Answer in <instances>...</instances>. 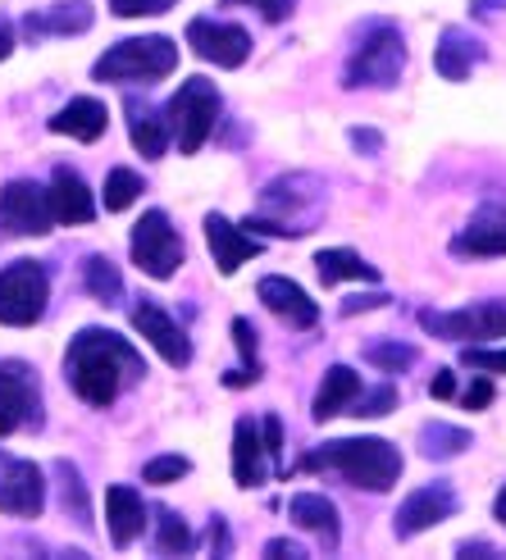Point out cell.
Listing matches in <instances>:
<instances>
[{
    "label": "cell",
    "instance_id": "1",
    "mask_svg": "<svg viewBox=\"0 0 506 560\" xmlns=\"http://www.w3.org/2000/svg\"><path fill=\"white\" fill-rule=\"evenodd\" d=\"M65 374L82 401L105 410V406L119 401V392L128 383H137L147 374V365H142V355H137V347L128 338H119V332L82 328L65 351Z\"/></svg>",
    "mask_w": 506,
    "mask_h": 560
},
{
    "label": "cell",
    "instance_id": "2",
    "mask_svg": "<svg viewBox=\"0 0 506 560\" xmlns=\"http://www.w3.org/2000/svg\"><path fill=\"white\" fill-rule=\"evenodd\" d=\"M301 469L337 474V479H347L352 488H365V492H388L398 488L406 460L388 438H333L315 446V452H306Z\"/></svg>",
    "mask_w": 506,
    "mask_h": 560
},
{
    "label": "cell",
    "instance_id": "3",
    "mask_svg": "<svg viewBox=\"0 0 506 560\" xmlns=\"http://www.w3.org/2000/svg\"><path fill=\"white\" fill-rule=\"evenodd\" d=\"M406 73V37L398 23L388 19H365L356 27V46L347 55V69H343V88L347 92H388L398 88Z\"/></svg>",
    "mask_w": 506,
    "mask_h": 560
},
{
    "label": "cell",
    "instance_id": "4",
    "mask_svg": "<svg viewBox=\"0 0 506 560\" xmlns=\"http://www.w3.org/2000/svg\"><path fill=\"white\" fill-rule=\"evenodd\" d=\"M179 69V46L169 37H128L115 42L92 65L96 82H156Z\"/></svg>",
    "mask_w": 506,
    "mask_h": 560
},
{
    "label": "cell",
    "instance_id": "5",
    "mask_svg": "<svg viewBox=\"0 0 506 560\" xmlns=\"http://www.w3.org/2000/svg\"><path fill=\"white\" fill-rule=\"evenodd\" d=\"M219 109H223V96L210 78H187L183 88L174 92V101H169V132L179 137V151L183 155H196L206 142H210V132L219 124Z\"/></svg>",
    "mask_w": 506,
    "mask_h": 560
},
{
    "label": "cell",
    "instance_id": "6",
    "mask_svg": "<svg viewBox=\"0 0 506 560\" xmlns=\"http://www.w3.org/2000/svg\"><path fill=\"white\" fill-rule=\"evenodd\" d=\"M419 328L438 342H502L506 338V301H474L461 311H419Z\"/></svg>",
    "mask_w": 506,
    "mask_h": 560
},
{
    "label": "cell",
    "instance_id": "7",
    "mask_svg": "<svg viewBox=\"0 0 506 560\" xmlns=\"http://www.w3.org/2000/svg\"><path fill=\"white\" fill-rule=\"evenodd\" d=\"M50 278L37 260H14L0 269V324L5 328H33L46 315Z\"/></svg>",
    "mask_w": 506,
    "mask_h": 560
},
{
    "label": "cell",
    "instance_id": "8",
    "mask_svg": "<svg viewBox=\"0 0 506 560\" xmlns=\"http://www.w3.org/2000/svg\"><path fill=\"white\" fill-rule=\"evenodd\" d=\"M128 246H133V265L147 278H156V283L174 278L179 265H183V237H179L174 223H169L164 210H147L142 219H137Z\"/></svg>",
    "mask_w": 506,
    "mask_h": 560
},
{
    "label": "cell",
    "instance_id": "9",
    "mask_svg": "<svg viewBox=\"0 0 506 560\" xmlns=\"http://www.w3.org/2000/svg\"><path fill=\"white\" fill-rule=\"evenodd\" d=\"M42 429V387L23 360H0V438Z\"/></svg>",
    "mask_w": 506,
    "mask_h": 560
},
{
    "label": "cell",
    "instance_id": "10",
    "mask_svg": "<svg viewBox=\"0 0 506 560\" xmlns=\"http://www.w3.org/2000/svg\"><path fill=\"white\" fill-rule=\"evenodd\" d=\"M461 511V497H457V488L447 483V479H434V483H425V488H415L402 506H398V515H392V534H398V542H411V538H419V534H429V528H438V524H447Z\"/></svg>",
    "mask_w": 506,
    "mask_h": 560
},
{
    "label": "cell",
    "instance_id": "11",
    "mask_svg": "<svg viewBox=\"0 0 506 560\" xmlns=\"http://www.w3.org/2000/svg\"><path fill=\"white\" fill-rule=\"evenodd\" d=\"M55 223V210H50V191L37 187V183H5V191H0V229H5L10 237H42L50 233Z\"/></svg>",
    "mask_w": 506,
    "mask_h": 560
},
{
    "label": "cell",
    "instance_id": "12",
    "mask_svg": "<svg viewBox=\"0 0 506 560\" xmlns=\"http://www.w3.org/2000/svg\"><path fill=\"white\" fill-rule=\"evenodd\" d=\"M187 46L215 69H242L251 60V33L238 23H223V19H192Z\"/></svg>",
    "mask_w": 506,
    "mask_h": 560
},
{
    "label": "cell",
    "instance_id": "13",
    "mask_svg": "<svg viewBox=\"0 0 506 560\" xmlns=\"http://www.w3.org/2000/svg\"><path fill=\"white\" fill-rule=\"evenodd\" d=\"M452 256H470V260H502L506 256V206L502 201H484L470 214V223L452 237Z\"/></svg>",
    "mask_w": 506,
    "mask_h": 560
},
{
    "label": "cell",
    "instance_id": "14",
    "mask_svg": "<svg viewBox=\"0 0 506 560\" xmlns=\"http://www.w3.org/2000/svg\"><path fill=\"white\" fill-rule=\"evenodd\" d=\"M320 210L324 206V191H320V183L315 178H306V174H292V178H278V183H269L265 187V210L269 214H278L274 223H278V229H284L288 237H306V233H311V229H306V223L292 214V210Z\"/></svg>",
    "mask_w": 506,
    "mask_h": 560
},
{
    "label": "cell",
    "instance_id": "15",
    "mask_svg": "<svg viewBox=\"0 0 506 560\" xmlns=\"http://www.w3.org/2000/svg\"><path fill=\"white\" fill-rule=\"evenodd\" d=\"M133 328L137 332H142V338L169 360V365H174V370H183V365H192V342H187V332L174 324V319H169V311H164V305H156V301H137L133 305Z\"/></svg>",
    "mask_w": 506,
    "mask_h": 560
},
{
    "label": "cell",
    "instance_id": "16",
    "mask_svg": "<svg viewBox=\"0 0 506 560\" xmlns=\"http://www.w3.org/2000/svg\"><path fill=\"white\" fill-rule=\"evenodd\" d=\"M46 506V479L33 460H10L0 474V511L19 520H37Z\"/></svg>",
    "mask_w": 506,
    "mask_h": 560
},
{
    "label": "cell",
    "instance_id": "17",
    "mask_svg": "<svg viewBox=\"0 0 506 560\" xmlns=\"http://www.w3.org/2000/svg\"><path fill=\"white\" fill-rule=\"evenodd\" d=\"M256 296H261V305L269 315H278L288 328H315L320 324V305L306 296V288L301 283H292V278H284V273H269V278H261V288H256Z\"/></svg>",
    "mask_w": 506,
    "mask_h": 560
},
{
    "label": "cell",
    "instance_id": "18",
    "mask_svg": "<svg viewBox=\"0 0 506 560\" xmlns=\"http://www.w3.org/2000/svg\"><path fill=\"white\" fill-rule=\"evenodd\" d=\"M488 60V46L470 33V27H442V37L434 46V69L442 82H465L474 69Z\"/></svg>",
    "mask_w": 506,
    "mask_h": 560
},
{
    "label": "cell",
    "instance_id": "19",
    "mask_svg": "<svg viewBox=\"0 0 506 560\" xmlns=\"http://www.w3.org/2000/svg\"><path fill=\"white\" fill-rule=\"evenodd\" d=\"M46 191H50L55 223H69V229H78V223H92L96 219V196H92L88 183H82L78 170H69V164H55Z\"/></svg>",
    "mask_w": 506,
    "mask_h": 560
},
{
    "label": "cell",
    "instance_id": "20",
    "mask_svg": "<svg viewBox=\"0 0 506 560\" xmlns=\"http://www.w3.org/2000/svg\"><path fill=\"white\" fill-rule=\"evenodd\" d=\"M206 242H210L215 269L223 278H233L251 256H261V237L256 233H242L238 223H229L223 214H206Z\"/></svg>",
    "mask_w": 506,
    "mask_h": 560
},
{
    "label": "cell",
    "instance_id": "21",
    "mask_svg": "<svg viewBox=\"0 0 506 560\" xmlns=\"http://www.w3.org/2000/svg\"><path fill=\"white\" fill-rule=\"evenodd\" d=\"M105 528H110V542H115L119 551L142 538V528H147V501H142V492H133L128 483L110 488L105 492Z\"/></svg>",
    "mask_w": 506,
    "mask_h": 560
},
{
    "label": "cell",
    "instance_id": "22",
    "mask_svg": "<svg viewBox=\"0 0 506 560\" xmlns=\"http://www.w3.org/2000/svg\"><path fill=\"white\" fill-rule=\"evenodd\" d=\"M288 520L297 524V528H306V534H315L320 538V547L333 556L337 551V542H343V524H337V506L324 497V492H297L292 501H288Z\"/></svg>",
    "mask_w": 506,
    "mask_h": 560
},
{
    "label": "cell",
    "instance_id": "23",
    "mask_svg": "<svg viewBox=\"0 0 506 560\" xmlns=\"http://www.w3.org/2000/svg\"><path fill=\"white\" fill-rule=\"evenodd\" d=\"M265 479H269V452H265L261 424L238 419L233 424V483L251 492V488H261Z\"/></svg>",
    "mask_w": 506,
    "mask_h": 560
},
{
    "label": "cell",
    "instance_id": "24",
    "mask_svg": "<svg viewBox=\"0 0 506 560\" xmlns=\"http://www.w3.org/2000/svg\"><path fill=\"white\" fill-rule=\"evenodd\" d=\"M46 128L60 132V137H73V142H101L105 128H110V109L96 96H78L65 109H55Z\"/></svg>",
    "mask_w": 506,
    "mask_h": 560
},
{
    "label": "cell",
    "instance_id": "25",
    "mask_svg": "<svg viewBox=\"0 0 506 560\" xmlns=\"http://www.w3.org/2000/svg\"><path fill=\"white\" fill-rule=\"evenodd\" d=\"M92 27V5L88 0H60L50 10H37L23 19V33L33 42H46V37H78Z\"/></svg>",
    "mask_w": 506,
    "mask_h": 560
},
{
    "label": "cell",
    "instance_id": "26",
    "mask_svg": "<svg viewBox=\"0 0 506 560\" xmlns=\"http://www.w3.org/2000/svg\"><path fill=\"white\" fill-rule=\"evenodd\" d=\"M124 109H128V137H133V147L142 151L147 160H160L169 151V119H164V109H156L142 96H128Z\"/></svg>",
    "mask_w": 506,
    "mask_h": 560
},
{
    "label": "cell",
    "instance_id": "27",
    "mask_svg": "<svg viewBox=\"0 0 506 560\" xmlns=\"http://www.w3.org/2000/svg\"><path fill=\"white\" fill-rule=\"evenodd\" d=\"M315 273L324 288H337V283H379V269L360 256L352 246H324L315 256Z\"/></svg>",
    "mask_w": 506,
    "mask_h": 560
},
{
    "label": "cell",
    "instance_id": "28",
    "mask_svg": "<svg viewBox=\"0 0 506 560\" xmlns=\"http://www.w3.org/2000/svg\"><path fill=\"white\" fill-rule=\"evenodd\" d=\"M360 374L352 370V365H333L329 374H324V383H320V392H315V406H311V415L320 419H337V415H347L352 410V401L360 397Z\"/></svg>",
    "mask_w": 506,
    "mask_h": 560
},
{
    "label": "cell",
    "instance_id": "29",
    "mask_svg": "<svg viewBox=\"0 0 506 560\" xmlns=\"http://www.w3.org/2000/svg\"><path fill=\"white\" fill-rule=\"evenodd\" d=\"M470 446H474V438L465 429H457V424H442V419H434V424L419 429V456L425 460H457V456L470 452Z\"/></svg>",
    "mask_w": 506,
    "mask_h": 560
},
{
    "label": "cell",
    "instance_id": "30",
    "mask_svg": "<svg viewBox=\"0 0 506 560\" xmlns=\"http://www.w3.org/2000/svg\"><path fill=\"white\" fill-rule=\"evenodd\" d=\"M82 288H88L96 301L115 305V301L124 296V278H119L115 260H105V256H88V260H82Z\"/></svg>",
    "mask_w": 506,
    "mask_h": 560
},
{
    "label": "cell",
    "instance_id": "31",
    "mask_svg": "<svg viewBox=\"0 0 506 560\" xmlns=\"http://www.w3.org/2000/svg\"><path fill=\"white\" fill-rule=\"evenodd\" d=\"M55 474H60V506H65V515H73L78 528H92V506H88V488H82V474H78L69 460L55 465Z\"/></svg>",
    "mask_w": 506,
    "mask_h": 560
},
{
    "label": "cell",
    "instance_id": "32",
    "mask_svg": "<svg viewBox=\"0 0 506 560\" xmlns=\"http://www.w3.org/2000/svg\"><path fill=\"white\" fill-rule=\"evenodd\" d=\"M415 360H419V351H415V347H406V342H398V338H392V342H370V347H365V365H375L379 374H406V370L415 365Z\"/></svg>",
    "mask_w": 506,
    "mask_h": 560
},
{
    "label": "cell",
    "instance_id": "33",
    "mask_svg": "<svg viewBox=\"0 0 506 560\" xmlns=\"http://www.w3.org/2000/svg\"><path fill=\"white\" fill-rule=\"evenodd\" d=\"M137 196H142V174H133V170H110L105 174V191H101V201L110 214H119L128 210Z\"/></svg>",
    "mask_w": 506,
    "mask_h": 560
},
{
    "label": "cell",
    "instance_id": "34",
    "mask_svg": "<svg viewBox=\"0 0 506 560\" xmlns=\"http://www.w3.org/2000/svg\"><path fill=\"white\" fill-rule=\"evenodd\" d=\"M156 551H160V556H183V551H192V528L183 524V515L160 511V520H156Z\"/></svg>",
    "mask_w": 506,
    "mask_h": 560
},
{
    "label": "cell",
    "instance_id": "35",
    "mask_svg": "<svg viewBox=\"0 0 506 560\" xmlns=\"http://www.w3.org/2000/svg\"><path fill=\"white\" fill-rule=\"evenodd\" d=\"M398 387L392 383H379V387H360V397L352 401V410L347 415H356V419H383L388 410H398Z\"/></svg>",
    "mask_w": 506,
    "mask_h": 560
},
{
    "label": "cell",
    "instance_id": "36",
    "mask_svg": "<svg viewBox=\"0 0 506 560\" xmlns=\"http://www.w3.org/2000/svg\"><path fill=\"white\" fill-rule=\"evenodd\" d=\"M461 365L470 374H506V347H493V342H470L461 347Z\"/></svg>",
    "mask_w": 506,
    "mask_h": 560
},
{
    "label": "cell",
    "instance_id": "37",
    "mask_svg": "<svg viewBox=\"0 0 506 560\" xmlns=\"http://www.w3.org/2000/svg\"><path fill=\"white\" fill-rule=\"evenodd\" d=\"M187 456H156L142 465V483H156V488H169V483H179L187 479Z\"/></svg>",
    "mask_w": 506,
    "mask_h": 560
},
{
    "label": "cell",
    "instance_id": "38",
    "mask_svg": "<svg viewBox=\"0 0 506 560\" xmlns=\"http://www.w3.org/2000/svg\"><path fill=\"white\" fill-rule=\"evenodd\" d=\"M174 5L179 0H110V10H115L119 19H151V14H164Z\"/></svg>",
    "mask_w": 506,
    "mask_h": 560
},
{
    "label": "cell",
    "instance_id": "39",
    "mask_svg": "<svg viewBox=\"0 0 506 560\" xmlns=\"http://www.w3.org/2000/svg\"><path fill=\"white\" fill-rule=\"evenodd\" d=\"M493 397H497L493 374H474V378H470V387L461 392V406H465V410H488V406H493Z\"/></svg>",
    "mask_w": 506,
    "mask_h": 560
},
{
    "label": "cell",
    "instance_id": "40",
    "mask_svg": "<svg viewBox=\"0 0 506 560\" xmlns=\"http://www.w3.org/2000/svg\"><path fill=\"white\" fill-rule=\"evenodd\" d=\"M233 347H238V355H242V365L261 374V360H256V328H251V319H233Z\"/></svg>",
    "mask_w": 506,
    "mask_h": 560
},
{
    "label": "cell",
    "instance_id": "41",
    "mask_svg": "<svg viewBox=\"0 0 506 560\" xmlns=\"http://www.w3.org/2000/svg\"><path fill=\"white\" fill-rule=\"evenodd\" d=\"M223 5H251V10H261L265 23H284L297 10V0H223Z\"/></svg>",
    "mask_w": 506,
    "mask_h": 560
},
{
    "label": "cell",
    "instance_id": "42",
    "mask_svg": "<svg viewBox=\"0 0 506 560\" xmlns=\"http://www.w3.org/2000/svg\"><path fill=\"white\" fill-rule=\"evenodd\" d=\"M261 438H265V452H269V460H284V419H278V415H265Z\"/></svg>",
    "mask_w": 506,
    "mask_h": 560
},
{
    "label": "cell",
    "instance_id": "43",
    "mask_svg": "<svg viewBox=\"0 0 506 560\" xmlns=\"http://www.w3.org/2000/svg\"><path fill=\"white\" fill-rule=\"evenodd\" d=\"M347 142H352L360 155H370V160L383 155V132H375V128H352V132H347Z\"/></svg>",
    "mask_w": 506,
    "mask_h": 560
},
{
    "label": "cell",
    "instance_id": "44",
    "mask_svg": "<svg viewBox=\"0 0 506 560\" xmlns=\"http://www.w3.org/2000/svg\"><path fill=\"white\" fill-rule=\"evenodd\" d=\"M392 296L388 292H365V296H347L343 301V315L352 319V315H360V311H379V305H388Z\"/></svg>",
    "mask_w": 506,
    "mask_h": 560
},
{
    "label": "cell",
    "instance_id": "45",
    "mask_svg": "<svg viewBox=\"0 0 506 560\" xmlns=\"http://www.w3.org/2000/svg\"><path fill=\"white\" fill-rule=\"evenodd\" d=\"M265 556H274V560H306L311 551H306L301 542H292V538H269L265 542Z\"/></svg>",
    "mask_w": 506,
    "mask_h": 560
},
{
    "label": "cell",
    "instance_id": "46",
    "mask_svg": "<svg viewBox=\"0 0 506 560\" xmlns=\"http://www.w3.org/2000/svg\"><path fill=\"white\" fill-rule=\"evenodd\" d=\"M429 397H438V401L457 397V374H452V370H438V374H434V383H429Z\"/></svg>",
    "mask_w": 506,
    "mask_h": 560
},
{
    "label": "cell",
    "instance_id": "47",
    "mask_svg": "<svg viewBox=\"0 0 506 560\" xmlns=\"http://www.w3.org/2000/svg\"><path fill=\"white\" fill-rule=\"evenodd\" d=\"M457 556H480V560H493V556H502L493 542H484V538H465V542H457Z\"/></svg>",
    "mask_w": 506,
    "mask_h": 560
},
{
    "label": "cell",
    "instance_id": "48",
    "mask_svg": "<svg viewBox=\"0 0 506 560\" xmlns=\"http://www.w3.org/2000/svg\"><path fill=\"white\" fill-rule=\"evenodd\" d=\"M210 547H215L219 556H229V547H233V542H229V528H223L219 515H215V524H210Z\"/></svg>",
    "mask_w": 506,
    "mask_h": 560
},
{
    "label": "cell",
    "instance_id": "49",
    "mask_svg": "<svg viewBox=\"0 0 506 560\" xmlns=\"http://www.w3.org/2000/svg\"><path fill=\"white\" fill-rule=\"evenodd\" d=\"M506 10V0H470V14L474 19H493V14H502Z\"/></svg>",
    "mask_w": 506,
    "mask_h": 560
},
{
    "label": "cell",
    "instance_id": "50",
    "mask_svg": "<svg viewBox=\"0 0 506 560\" xmlns=\"http://www.w3.org/2000/svg\"><path fill=\"white\" fill-rule=\"evenodd\" d=\"M10 50H14V27L10 19H0V60H10Z\"/></svg>",
    "mask_w": 506,
    "mask_h": 560
},
{
    "label": "cell",
    "instance_id": "51",
    "mask_svg": "<svg viewBox=\"0 0 506 560\" xmlns=\"http://www.w3.org/2000/svg\"><path fill=\"white\" fill-rule=\"evenodd\" d=\"M256 378H261V374H256V370H246V365L233 370V374H223V383H229V387H246V383H256Z\"/></svg>",
    "mask_w": 506,
    "mask_h": 560
},
{
    "label": "cell",
    "instance_id": "52",
    "mask_svg": "<svg viewBox=\"0 0 506 560\" xmlns=\"http://www.w3.org/2000/svg\"><path fill=\"white\" fill-rule=\"evenodd\" d=\"M493 520L506 528V483H502V488H497V497H493Z\"/></svg>",
    "mask_w": 506,
    "mask_h": 560
}]
</instances>
